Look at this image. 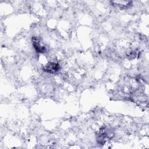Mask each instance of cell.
<instances>
[{
	"label": "cell",
	"instance_id": "1",
	"mask_svg": "<svg viewBox=\"0 0 149 149\" xmlns=\"http://www.w3.org/2000/svg\"><path fill=\"white\" fill-rule=\"evenodd\" d=\"M32 41H33V45L36 49L37 52L43 53L46 51V48L44 46H42L41 45L40 42V39L37 37H33L32 38Z\"/></svg>",
	"mask_w": 149,
	"mask_h": 149
},
{
	"label": "cell",
	"instance_id": "2",
	"mask_svg": "<svg viewBox=\"0 0 149 149\" xmlns=\"http://www.w3.org/2000/svg\"><path fill=\"white\" fill-rule=\"evenodd\" d=\"M59 69V66L58 63L55 62H49L48 63L45 68H44V70L48 73H55L57 72Z\"/></svg>",
	"mask_w": 149,
	"mask_h": 149
}]
</instances>
